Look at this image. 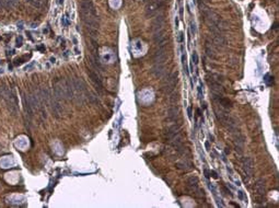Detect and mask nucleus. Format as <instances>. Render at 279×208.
Instances as JSON below:
<instances>
[{
    "mask_svg": "<svg viewBox=\"0 0 279 208\" xmlns=\"http://www.w3.org/2000/svg\"><path fill=\"white\" fill-rule=\"evenodd\" d=\"M163 78H164V80H163V84H162L161 91L164 94H171L172 92H174L175 87H176L177 81H179L177 72H172L169 76L165 74Z\"/></svg>",
    "mask_w": 279,
    "mask_h": 208,
    "instance_id": "f257e3e1",
    "label": "nucleus"
},
{
    "mask_svg": "<svg viewBox=\"0 0 279 208\" xmlns=\"http://www.w3.org/2000/svg\"><path fill=\"white\" fill-rule=\"evenodd\" d=\"M254 200L256 203H264L265 194H266V186L264 180L259 178L254 184Z\"/></svg>",
    "mask_w": 279,
    "mask_h": 208,
    "instance_id": "f03ea898",
    "label": "nucleus"
},
{
    "mask_svg": "<svg viewBox=\"0 0 279 208\" xmlns=\"http://www.w3.org/2000/svg\"><path fill=\"white\" fill-rule=\"evenodd\" d=\"M88 74H89V78L91 79V82L94 84L95 89L98 90V92H99V93H102V92H103V84H102V81H101L99 72H96V71L93 70L92 68H89V69H88Z\"/></svg>",
    "mask_w": 279,
    "mask_h": 208,
    "instance_id": "7ed1b4c3",
    "label": "nucleus"
},
{
    "mask_svg": "<svg viewBox=\"0 0 279 208\" xmlns=\"http://www.w3.org/2000/svg\"><path fill=\"white\" fill-rule=\"evenodd\" d=\"M242 170L244 172L245 176L251 178L253 175V170H254V161L249 157H244L242 159Z\"/></svg>",
    "mask_w": 279,
    "mask_h": 208,
    "instance_id": "20e7f679",
    "label": "nucleus"
},
{
    "mask_svg": "<svg viewBox=\"0 0 279 208\" xmlns=\"http://www.w3.org/2000/svg\"><path fill=\"white\" fill-rule=\"evenodd\" d=\"M179 133V125L173 124V125H171V126H168V127L164 129L163 136H164L165 140L169 141L170 139H172L175 135H177Z\"/></svg>",
    "mask_w": 279,
    "mask_h": 208,
    "instance_id": "39448f33",
    "label": "nucleus"
},
{
    "mask_svg": "<svg viewBox=\"0 0 279 208\" xmlns=\"http://www.w3.org/2000/svg\"><path fill=\"white\" fill-rule=\"evenodd\" d=\"M166 60V50L164 46H161L153 56V64H164Z\"/></svg>",
    "mask_w": 279,
    "mask_h": 208,
    "instance_id": "423d86ee",
    "label": "nucleus"
},
{
    "mask_svg": "<svg viewBox=\"0 0 279 208\" xmlns=\"http://www.w3.org/2000/svg\"><path fill=\"white\" fill-rule=\"evenodd\" d=\"M179 114V109L177 105L175 104H171L169 110H168V118L166 122H175Z\"/></svg>",
    "mask_w": 279,
    "mask_h": 208,
    "instance_id": "0eeeda50",
    "label": "nucleus"
},
{
    "mask_svg": "<svg viewBox=\"0 0 279 208\" xmlns=\"http://www.w3.org/2000/svg\"><path fill=\"white\" fill-rule=\"evenodd\" d=\"M151 74L155 78H163L165 76V67L164 64H155L151 68Z\"/></svg>",
    "mask_w": 279,
    "mask_h": 208,
    "instance_id": "6e6552de",
    "label": "nucleus"
},
{
    "mask_svg": "<svg viewBox=\"0 0 279 208\" xmlns=\"http://www.w3.org/2000/svg\"><path fill=\"white\" fill-rule=\"evenodd\" d=\"M187 186H188V188H190L193 192H194L196 188H198V183H199V181H198V178L196 176V175H193V176H190V178H187Z\"/></svg>",
    "mask_w": 279,
    "mask_h": 208,
    "instance_id": "1a4fd4ad",
    "label": "nucleus"
},
{
    "mask_svg": "<svg viewBox=\"0 0 279 208\" xmlns=\"http://www.w3.org/2000/svg\"><path fill=\"white\" fill-rule=\"evenodd\" d=\"M176 167L179 169H182V170H188V169L193 168V163L188 160H182V161L176 163Z\"/></svg>",
    "mask_w": 279,
    "mask_h": 208,
    "instance_id": "9d476101",
    "label": "nucleus"
},
{
    "mask_svg": "<svg viewBox=\"0 0 279 208\" xmlns=\"http://www.w3.org/2000/svg\"><path fill=\"white\" fill-rule=\"evenodd\" d=\"M177 100H179V95H177V93H171V96H170V103L171 104H176V102H177Z\"/></svg>",
    "mask_w": 279,
    "mask_h": 208,
    "instance_id": "9b49d317",
    "label": "nucleus"
},
{
    "mask_svg": "<svg viewBox=\"0 0 279 208\" xmlns=\"http://www.w3.org/2000/svg\"><path fill=\"white\" fill-rule=\"evenodd\" d=\"M270 79H273L270 74H265V77H264V81H265V82H266V83H267V84H268V85H270V84H271V82H270Z\"/></svg>",
    "mask_w": 279,
    "mask_h": 208,
    "instance_id": "f8f14e48",
    "label": "nucleus"
},
{
    "mask_svg": "<svg viewBox=\"0 0 279 208\" xmlns=\"http://www.w3.org/2000/svg\"><path fill=\"white\" fill-rule=\"evenodd\" d=\"M190 31H192L193 34L196 33V25H195V23L193 22V21H190Z\"/></svg>",
    "mask_w": 279,
    "mask_h": 208,
    "instance_id": "ddd939ff",
    "label": "nucleus"
},
{
    "mask_svg": "<svg viewBox=\"0 0 279 208\" xmlns=\"http://www.w3.org/2000/svg\"><path fill=\"white\" fill-rule=\"evenodd\" d=\"M193 61H194L195 65L198 64V56H197V53H196V52H194V54H193Z\"/></svg>",
    "mask_w": 279,
    "mask_h": 208,
    "instance_id": "4468645a",
    "label": "nucleus"
},
{
    "mask_svg": "<svg viewBox=\"0 0 279 208\" xmlns=\"http://www.w3.org/2000/svg\"><path fill=\"white\" fill-rule=\"evenodd\" d=\"M197 91H198V96L201 99V96H203V88H201V84H199V85L197 87Z\"/></svg>",
    "mask_w": 279,
    "mask_h": 208,
    "instance_id": "2eb2a0df",
    "label": "nucleus"
},
{
    "mask_svg": "<svg viewBox=\"0 0 279 208\" xmlns=\"http://www.w3.org/2000/svg\"><path fill=\"white\" fill-rule=\"evenodd\" d=\"M177 41H179V43H183V33H182V32L179 33V39H177Z\"/></svg>",
    "mask_w": 279,
    "mask_h": 208,
    "instance_id": "dca6fc26",
    "label": "nucleus"
},
{
    "mask_svg": "<svg viewBox=\"0 0 279 208\" xmlns=\"http://www.w3.org/2000/svg\"><path fill=\"white\" fill-rule=\"evenodd\" d=\"M61 24H63V26H66V25H67V21H66L65 17H63V18H61Z\"/></svg>",
    "mask_w": 279,
    "mask_h": 208,
    "instance_id": "f3484780",
    "label": "nucleus"
},
{
    "mask_svg": "<svg viewBox=\"0 0 279 208\" xmlns=\"http://www.w3.org/2000/svg\"><path fill=\"white\" fill-rule=\"evenodd\" d=\"M187 113H188V117L190 118V117H192V107H190V106L187 109Z\"/></svg>",
    "mask_w": 279,
    "mask_h": 208,
    "instance_id": "a211bd4d",
    "label": "nucleus"
},
{
    "mask_svg": "<svg viewBox=\"0 0 279 208\" xmlns=\"http://www.w3.org/2000/svg\"><path fill=\"white\" fill-rule=\"evenodd\" d=\"M205 175H206V178H209V171L207 170V169H205Z\"/></svg>",
    "mask_w": 279,
    "mask_h": 208,
    "instance_id": "6ab92c4d",
    "label": "nucleus"
},
{
    "mask_svg": "<svg viewBox=\"0 0 279 208\" xmlns=\"http://www.w3.org/2000/svg\"><path fill=\"white\" fill-rule=\"evenodd\" d=\"M210 174H212V176H214V178H218V176H217V173H216V172H214V171H211V172H210Z\"/></svg>",
    "mask_w": 279,
    "mask_h": 208,
    "instance_id": "aec40b11",
    "label": "nucleus"
},
{
    "mask_svg": "<svg viewBox=\"0 0 279 208\" xmlns=\"http://www.w3.org/2000/svg\"><path fill=\"white\" fill-rule=\"evenodd\" d=\"M239 195H240V198H241V199H243V198H244V195H243V192H239Z\"/></svg>",
    "mask_w": 279,
    "mask_h": 208,
    "instance_id": "412c9836",
    "label": "nucleus"
},
{
    "mask_svg": "<svg viewBox=\"0 0 279 208\" xmlns=\"http://www.w3.org/2000/svg\"><path fill=\"white\" fill-rule=\"evenodd\" d=\"M64 2V0H59V3H63Z\"/></svg>",
    "mask_w": 279,
    "mask_h": 208,
    "instance_id": "4be33fe9",
    "label": "nucleus"
}]
</instances>
